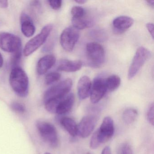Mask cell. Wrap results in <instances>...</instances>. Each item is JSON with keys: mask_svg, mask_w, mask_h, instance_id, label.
I'll return each mask as SVG.
<instances>
[{"mask_svg": "<svg viewBox=\"0 0 154 154\" xmlns=\"http://www.w3.org/2000/svg\"><path fill=\"white\" fill-rule=\"evenodd\" d=\"M10 84L12 90L20 97H26L29 93V81L23 69L19 66L13 67L10 75Z\"/></svg>", "mask_w": 154, "mask_h": 154, "instance_id": "1", "label": "cell"}, {"mask_svg": "<svg viewBox=\"0 0 154 154\" xmlns=\"http://www.w3.org/2000/svg\"><path fill=\"white\" fill-rule=\"evenodd\" d=\"M114 131L113 120L110 117H105L99 129L92 136L90 141L91 148L97 149L103 143L108 141L113 136Z\"/></svg>", "mask_w": 154, "mask_h": 154, "instance_id": "2", "label": "cell"}, {"mask_svg": "<svg viewBox=\"0 0 154 154\" xmlns=\"http://www.w3.org/2000/svg\"><path fill=\"white\" fill-rule=\"evenodd\" d=\"M72 86V81L70 78H67L53 85L45 92L44 103L48 101L61 100L69 94Z\"/></svg>", "mask_w": 154, "mask_h": 154, "instance_id": "3", "label": "cell"}, {"mask_svg": "<svg viewBox=\"0 0 154 154\" xmlns=\"http://www.w3.org/2000/svg\"><path fill=\"white\" fill-rule=\"evenodd\" d=\"M86 50L89 65L94 68L100 67L105 61L103 47L96 42H90L86 45Z\"/></svg>", "mask_w": 154, "mask_h": 154, "instance_id": "4", "label": "cell"}, {"mask_svg": "<svg viewBox=\"0 0 154 154\" xmlns=\"http://www.w3.org/2000/svg\"><path fill=\"white\" fill-rule=\"evenodd\" d=\"M37 128L42 138L49 146L56 148L59 144V139L55 127L49 122L44 121H38Z\"/></svg>", "mask_w": 154, "mask_h": 154, "instance_id": "5", "label": "cell"}, {"mask_svg": "<svg viewBox=\"0 0 154 154\" xmlns=\"http://www.w3.org/2000/svg\"><path fill=\"white\" fill-rule=\"evenodd\" d=\"M52 24L45 26L41 32L28 41L25 45L23 54L26 57L29 56L40 47L47 39L53 29Z\"/></svg>", "mask_w": 154, "mask_h": 154, "instance_id": "6", "label": "cell"}, {"mask_svg": "<svg viewBox=\"0 0 154 154\" xmlns=\"http://www.w3.org/2000/svg\"><path fill=\"white\" fill-rule=\"evenodd\" d=\"M151 53L146 48L140 47L138 48L132 59L128 72L129 80L134 78L146 61L150 57Z\"/></svg>", "mask_w": 154, "mask_h": 154, "instance_id": "7", "label": "cell"}, {"mask_svg": "<svg viewBox=\"0 0 154 154\" xmlns=\"http://www.w3.org/2000/svg\"><path fill=\"white\" fill-rule=\"evenodd\" d=\"M0 48L8 53H14L22 50L20 38L7 32L0 33Z\"/></svg>", "mask_w": 154, "mask_h": 154, "instance_id": "8", "label": "cell"}, {"mask_svg": "<svg viewBox=\"0 0 154 154\" xmlns=\"http://www.w3.org/2000/svg\"><path fill=\"white\" fill-rule=\"evenodd\" d=\"M80 37L78 29L70 26L64 29L60 36V43L63 48L67 52L72 51Z\"/></svg>", "mask_w": 154, "mask_h": 154, "instance_id": "9", "label": "cell"}, {"mask_svg": "<svg viewBox=\"0 0 154 154\" xmlns=\"http://www.w3.org/2000/svg\"><path fill=\"white\" fill-rule=\"evenodd\" d=\"M98 120V116L93 114L83 117L77 125V134L84 138L89 137L94 128Z\"/></svg>", "mask_w": 154, "mask_h": 154, "instance_id": "10", "label": "cell"}, {"mask_svg": "<svg viewBox=\"0 0 154 154\" xmlns=\"http://www.w3.org/2000/svg\"><path fill=\"white\" fill-rule=\"evenodd\" d=\"M105 79L106 78L98 77L94 80L90 93L91 100L92 103H96L99 102L107 92Z\"/></svg>", "mask_w": 154, "mask_h": 154, "instance_id": "11", "label": "cell"}, {"mask_svg": "<svg viewBox=\"0 0 154 154\" xmlns=\"http://www.w3.org/2000/svg\"><path fill=\"white\" fill-rule=\"evenodd\" d=\"M134 23L132 18L127 16H120L116 18L112 22L114 32L122 34L129 29Z\"/></svg>", "mask_w": 154, "mask_h": 154, "instance_id": "12", "label": "cell"}, {"mask_svg": "<svg viewBox=\"0 0 154 154\" xmlns=\"http://www.w3.org/2000/svg\"><path fill=\"white\" fill-rule=\"evenodd\" d=\"M75 102V96L73 93L68 94L57 103L55 113L63 115L71 111Z\"/></svg>", "mask_w": 154, "mask_h": 154, "instance_id": "13", "label": "cell"}, {"mask_svg": "<svg viewBox=\"0 0 154 154\" xmlns=\"http://www.w3.org/2000/svg\"><path fill=\"white\" fill-rule=\"evenodd\" d=\"M56 63V58L53 55H47L40 58L37 65V71L39 75H43L51 69Z\"/></svg>", "mask_w": 154, "mask_h": 154, "instance_id": "14", "label": "cell"}, {"mask_svg": "<svg viewBox=\"0 0 154 154\" xmlns=\"http://www.w3.org/2000/svg\"><path fill=\"white\" fill-rule=\"evenodd\" d=\"M91 86V82L88 76L85 75L80 78L77 85V91L80 100H85L89 97Z\"/></svg>", "mask_w": 154, "mask_h": 154, "instance_id": "15", "label": "cell"}, {"mask_svg": "<svg viewBox=\"0 0 154 154\" xmlns=\"http://www.w3.org/2000/svg\"><path fill=\"white\" fill-rule=\"evenodd\" d=\"M21 32L23 35L29 38L32 36L35 32V27L31 18L26 13H23L20 16Z\"/></svg>", "mask_w": 154, "mask_h": 154, "instance_id": "16", "label": "cell"}, {"mask_svg": "<svg viewBox=\"0 0 154 154\" xmlns=\"http://www.w3.org/2000/svg\"><path fill=\"white\" fill-rule=\"evenodd\" d=\"M82 66L81 61H70L66 59L61 60L58 63L57 70L62 72H75L80 70Z\"/></svg>", "mask_w": 154, "mask_h": 154, "instance_id": "17", "label": "cell"}, {"mask_svg": "<svg viewBox=\"0 0 154 154\" xmlns=\"http://www.w3.org/2000/svg\"><path fill=\"white\" fill-rule=\"evenodd\" d=\"M60 123L63 128L71 136L75 137L77 135V125L72 118L63 117L60 120Z\"/></svg>", "mask_w": 154, "mask_h": 154, "instance_id": "18", "label": "cell"}, {"mask_svg": "<svg viewBox=\"0 0 154 154\" xmlns=\"http://www.w3.org/2000/svg\"><path fill=\"white\" fill-rule=\"evenodd\" d=\"M72 20L73 26L78 30L91 27L92 25V22L85 19L84 17L81 18L73 17Z\"/></svg>", "mask_w": 154, "mask_h": 154, "instance_id": "19", "label": "cell"}, {"mask_svg": "<svg viewBox=\"0 0 154 154\" xmlns=\"http://www.w3.org/2000/svg\"><path fill=\"white\" fill-rule=\"evenodd\" d=\"M105 83L107 91H113L120 85L121 79L118 75H113L105 79Z\"/></svg>", "mask_w": 154, "mask_h": 154, "instance_id": "20", "label": "cell"}, {"mask_svg": "<svg viewBox=\"0 0 154 154\" xmlns=\"http://www.w3.org/2000/svg\"><path fill=\"white\" fill-rule=\"evenodd\" d=\"M137 111L134 109H128L125 110L122 114L123 121L127 124H132L136 120L138 116Z\"/></svg>", "mask_w": 154, "mask_h": 154, "instance_id": "21", "label": "cell"}, {"mask_svg": "<svg viewBox=\"0 0 154 154\" xmlns=\"http://www.w3.org/2000/svg\"><path fill=\"white\" fill-rule=\"evenodd\" d=\"M90 35L93 39L98 41H104L107 39L106 32L102 29H94L90 32Z\"/></svg>", "mask_w": 154, "mask_h": 154, "instance_id": "22", "label": "cell"}, {"mask_svg": "<svg viewBox=\"0 0 154 154\" xmlns=\"http://www.w3.org/2000/svg\"><path fill=\"white\" fill-rule=\"evenodd\" d=\"M61 74L57 72H52L47 75L45 79L46 84L50 85L60 80Z\"/></svg>", "mask_w": 154, "mask_h": 154, "instance_id": "23", "label": "cell"}, {"mask_svg": "<svg viewBox=\"0 0 154 154\" xmlns=\"http://www.w3.org/2000/svg\"><path fill=\"white\" fill-rule=\"evenodd\" d=\"M71 13L73 17L81 18L84 17L85 15V10L83 8L78 6L73 7L71 10Z\"/></svg>", "mask_w": 154, "mask_h": 154, "instance_id": "24", "label": "cell"}, {"mask_svg": "<svg viewBox=\"0 0 154 154\" xmlns=\"http://www.w3.org/2000/svg\"><path fill=\"white\" fill-rule=\"evenodd\" d=\"M11 107L13 111L17 113L22 114L26 112V109L25 106L20 103L16 101L14 102L11 103Z\"/></svg>", "mask_w": 154, "mask_h": 154, "instance_id": "25", "label": "cell"}, {"mask_svg": "<svg viewBox=\"0 0 154 154\" xmlns=\"http://www.w3.org/2000/svg\"><path fill=\"white\" fill-rule=\"evenodd\" d=\"M146 118L148 122L152 125H154V104L151 103L148 108L146 112Z\"/></svg>", "mask_w": 154, "mask_h": 154, "instance_id": "26", "label": "cell"}, {"mask_svg": "<svg viewBox=\"0 0 154 154\" xmlns=\"http://www.w3.org/2000/svg\"><path fill=\"white\" fill-rule=\"evenodd\" d=\"M119 154H133L131 145L128 143L122 144L119 150Z\"/></svg>", "mask_w": 154, "mask_h": 154, "instance_id": "27", "label": "cell"}, {"mask_svg": "<svg viewBox=\"0 0 154 154\" xmlns=\"http://www.w3.org/2000/svg\"><path fill=\"white\" fill-rule=\"evenodd\" d=\"M48 2L51 8L55 10H59L62 7V1L61 0L49 1Z\"/></svg>", "mask_w": 154, "mask_h": 154, "instance_id": "28", "label": "cell"}, {"mask_svg": "<svg viewBox=\"0 0 154 154\" xmlns=\"http://www.w3.org/2000/svg\"><path fill=\"white\" fill-rule=\"evenodd\" d=\"M146 26L152 38H154V25L152 23H149L146 24Z\"/></svg>", "mask_w": 154, "mask_h": 154, "instance_id": "29", "label": "cell"}, {"mask_svg": "<svg viewBox=\"0 0 154 154\" xmlns=\"http://www.w3.org/2000/svg\"><path fill=\"white\" fill-rule=\"evenodd\" d=\"M8 1L0 0V8H8Z\"/></svg>", "mask_w": 154, "mask_h": 154, "instance_id": "30", "label": "cell"}, {"mask_svg": "<svg viewBox=\"0 0 154 154\" xmlns=\"http://www.w3.org/2000/svg\"><path fill=\"white\" fill-rule=\"evenodd\" d=\"M101 154H112L111 150L109 146H106L103 149Z\"/></svg>", "mask_w": 154, "mask_h": 154, "instance_id": "31", "label": "cell"}, {"mask_svg": "<svg viewBox=\"0 0 154 154\" xmlns=\"http://www.w3.org/2000/svg\"><path fill=\"white\" fill-rule=\"evenodd\" d=\"M3 64V59L1 54L0 53V67H2Z\"/></svg>", "mask_w": 154, "mask_h": 154, "instance_id": "32", "label": "cell"}, {"mask_svg": "<svg viewBox=\"0 0 154 154\" xmlns=\"http://www.w3.org/2000/svg\"><path fill=\"white\" fill-rule=\"evenodd\" d=\"M75 2H77V3H79V4H83L86 2L87 1H85V0H77V1H75Z\"/></svg>", "mask_w": 154, "mask_h": 154, "instance_id": "33", "label": "cell"}, {"mask_svg": "<svg viewBox=\"0 0 154 154\" xmlns=\"http://www.w3.org/2000/svg\"><path fill=\"white\" fill-rule=\"evenodd\" d=\"M147 2L148 4L150 6V7H152V8H154V1H147Z\"/></svg>", "mask_w": 154, "mask_h": 154, "instance_id": "34", "label": "cell"}, {"mask_svg": "<svg viewBox=\"0 0 154 154\" xmlns=\"http://www.w3.org/2000/svg\"><path fill=\"white\" fill-rule=\"evenodd\" d=\"M45 154H50V153H48V152H47V153H45Z\"/></svg>", "mask_w": 154, "mask_h": 154, "instance_id": "35", "label": "cell"}, {"mask_svg": "<svg viewBox=\"0 0 154 154\" xmlns=\"http://www.w3.org/2000/svg\"><path fill=\"white\" fill-rule=\"evenodd\" d=\"M86 154H91V153H86Z\"/></svg>", "mask_w": 154, "mask_h": 154, "instance_id": "36", "label": "cell"}]
</instances>
